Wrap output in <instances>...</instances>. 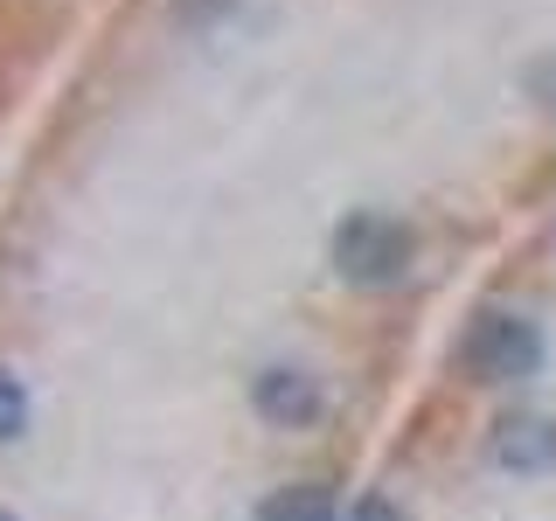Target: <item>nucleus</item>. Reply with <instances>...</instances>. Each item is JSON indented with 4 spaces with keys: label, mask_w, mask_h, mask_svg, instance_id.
Masks as SVG:
<instances>
[{
    "label": "nucleus",
    "mask_w": 556,
    "mask_h": 521,
    "mask_svg": "<svg viewBox=\"0 0 556 521\" xmlns=\"http://www.w3.org/2000/svg\"><path fill=\"white\" fill-rule=\"evenodd\" d=\"M459 361H466V376H480V382H529L543 369V334H535V320H521V313L486 306L480 320L466 327Z\"/></svg>",
    "instance_id": "f257e3e1"
},
{
    "label": "nucleus",
    "mask_w": 556,
    "mask_h": 521,
    "mask_svg": "<svg viewBox=\"0 0 556 521\" xmlns=\"http://www.w3.org/2000/svg\"><path fill=\"white\" fill-rule=\"evenodd\" d=\"M410 265V230L396 216H376V208H355V216L334 230V271L348 285H390Z\"/></svg>",
    "instance_id": "f03ea898"
},
{
    "label": "nucleus",
    "mask_w": 556,
    "mask_h": 521,
    "mask_svg": "<svg viewBox=\"0 0 556 521\" xmlns=\"http://www.w3.org/2000/svg\"><path fill=\"white\" fill-rule=\"evenodd\" d=\"M251 410L265 417L271 431H306L313 417H320V382H313L306 369H257Z\"/></svg>",
    "instance_id": "7ed1b4c3"
},
{
    "label": "nucleus",
    "mask_w": 556,
    "mask_h": 521,
    "mask_svg": "<svg viewBox=\"0 0 556 521\" xmlns=\"http://www.w3.org/2000/svg\"><path fill=\"white\" fill-rule=\"evenodd\" d=\"M486 459L508 466V473H549L556 466V417H501L494 439H486Z\"/></svg>",
    "instance_id": "20e7f679"
},
{
    "label": "nucleus",
    "mask_w": 556,
    "mask_h": 521,
    "mask_svg": "<svg viewBox=\"0 0 556 521\" xmlns=\"http://www.w3.org/2000/svg\"><path fill=\"white\" fill-rule=\"evenodd\" d=\"M257 521H334V486L327 480H292L257 508Z\"/></svg>",
    "instance_id": "39448f33"
},
{
    "label": "nucleus",
    "mask_w": 556,
    "mask_h": 521,
    "mask_svg": "<svg viewBox=\"0 0 556 521\" xmlns=\"http://www.w3.org/2000/svg\"><path fill=\"white\" fill-rule=\"evenodd\" d=\"M22 424H28V396H22V382L0 369V439H22Z\"/></svg>",
    "instance_id": "423d86ee"
},
{
    "label": "nucleus",
    "mask_w": 556,
    "mask_h": 521,
    "mask_svg": "<svg viewBox=\"0 0 556 521\" xmlns=\"http://www.w3.org/2000/svg\"><path fill=\"white\" fill-rule=\"evenodd\" d=\"M348 521H404V514H396V508H390V500H362V508H355V514H348Z\"/></svg>",
    "instance_id": "0eeeda50"
},
{
    "label": "nucleus",
    "mask_w": 556,
    "mask_h": 521,
    "mask_svg": "<svg viewBox=\"0 0 556 521\" xmlns=\"http://www.w3.org/2000/svg\"><path fill=\"white\" fill-rule=\"evenodd\" d=\"M0 521H14V514H0Z\"/></svg>",
    "instance_id": "6e6552de"
}]
</instances>
